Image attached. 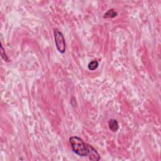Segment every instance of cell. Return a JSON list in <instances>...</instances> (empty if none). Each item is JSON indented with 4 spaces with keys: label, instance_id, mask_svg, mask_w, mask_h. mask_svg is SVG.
<instances>
[{
    "label": "cell",
    "instance_id": "6da1fadb",
    "mask_svg": "<svg viewBox=\"0 0 161 161\" xmlns=\"http://www.w3.org/2000/svg\"><path fill=\"white\" fill-rule=\"evenodd\" d=\"M72 151L76 154L81 157L87 155V145L78 137H72L69 139Z\"/></svg>",
    "mask_w": 161,
    "mask_h": 161
},
{
    "label": "cell",
    "instance_id": "7a4b0ae2",
    "mask_svg": "<svg viewBox=\"0 0 161 161\" xmlns=\"http://www.w3.org/2000/svg\"><path fill=\"white\" fill-rule=\"evenodd\" d=\"M54 34L57 49L59 52L64 54L65 52V42L63 33L58 30H54Z\"/></svg>",
    "mask_w": 161,
    "mask_h": 161
},
{
    "label": "cell",
    "instance_id": "3957f363",
    "mask_svg": "<svg viewBox=\"0 0 161 161\" xmlns=\"http://www.w3.org/2000/svg\"><path fill=\"white\" fill-rule=\"evenodd\" d=\"M87 156L89 157L91 160L98 161L100 160V155L96 150L93 148L90 145H87Z\"/></svg>",
    "mask_w": 161,
    "mask_h": 161
},
{
    "label": "cell",
    "instance_id": "277c9868",
    "mask_svg": "<svg viewBox=\"0 0 161 161\" xmlns=\"http://www.w3.org/2000/svg\"><path fill=\"white\" fill-rule=\"evenodd\" d=\"M108 125H109V130L113 131V132H115V131H116L118 130L119 126H118V122L115 119H111L109 120L108 122Z\"/></svg>",
    "mask_w": 161,
    "mask_h": 161
},
{
    "label": "cell",
    "instance_id": "5b68a950",
    "mask_svg": "<svg viewBox=\"0 0 161 161\" xmlns=\"http://www.w3.org/2000/svg\"><path fill=\"white\" fill-rule=\"evenodd\" d=\"M117 16V13L115 12L114 10H108V12L105 14L104 18H115V17Z\"/></svg>",
    "mask_w": 161,
    "mask_h": 161
},
{
    "label": "cell",
    "instance_id": "8992f818",
    "mask_svg": "<svg viewBox=\"0 0 161 161\" xmlns=\"http://www.w3.org/2000/svg\"><path fill=\"white\" fill-rule=\"evenodd\" d=\"M98 62L96 61H91V63L88 64V69L91 71H94L98 67Z\"/></svg>",
    "mask_w": 161,
    "mask_h": 161
},
{
    "label": "cell",
    "instance_id": "52a82bcc",
    "mask_svg": "<svg viewBox=\"0 0 161 161\" xmlns=\"http://www.w3.org/2000/svg\"><path fill=\"white\" fill-rule=\"evenodd\" d=\"M1 56H2L3 59H4L6 61H8V57H7L5 52H4V50H3L2 45H1Z\"/></svg>",
    "mask_w": 161,
    "mask_h": 161
}]
</instances>
